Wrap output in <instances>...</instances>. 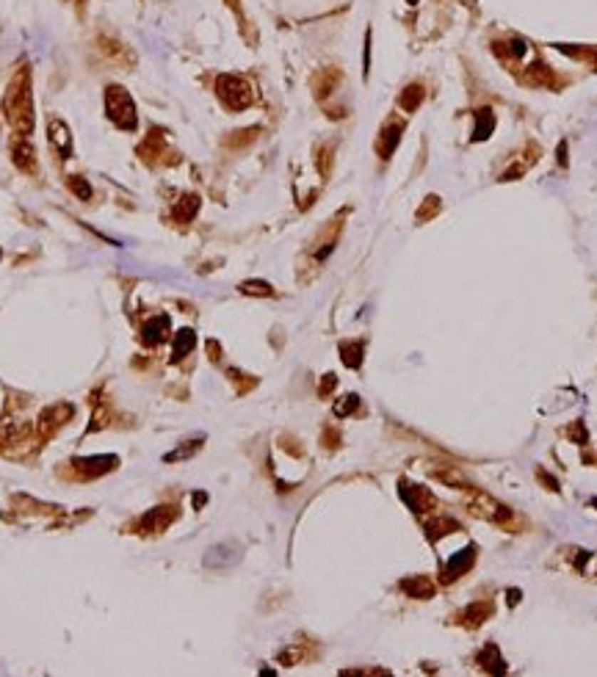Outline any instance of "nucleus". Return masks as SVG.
Returning a JSON list of instances; mask_svg holds the SVG:
<instances>
[{"label": "nucleus", "instance_id": "nucleus-7", "mask_svg": "<svg viewBox=\"0 0 597 677\" xmlns=\"http://www.w3.org/2000/svg\"><path fill=\"white\" fill-rule=\"evenodd\" d=\"M473 562H476V547H473V544L462 547L460 553H454V556L445 562V567H442V584H454L460 575H464V572L473 567Z\"/></svg>", "mask_w": 597, "mask_h": 677}, {"label": "nucleus", "instance_id": "nucleus-13", "mask_svg": "<svg viewBox=\"0 0 597 677\" xmlns=\"http://www.w3.org/2000/svg\"><path fill=\"white\" fill-rule=\"evenodd\" d=\"M523 83H529V86H534V89H556V86H559V78H556V72H553L548 64L536 61V64L526 67V72H523Z\"/></svg>", "mask_w": 597, "mask_h": 677}, {"label": "nucleus", "instance_id": "nucleus-12", "mask_svg": "<svg viewBox=\"0 0 597 677\" xmlns=\"http://www.w3.org/2000/svg\"><path fill=\"white\" fill-rule=\"evenodd\" d=\"M238 559H241V550L227 542V544H216V547L207 550L205 567H210V569H227V567L238 564Z\"/></svg>", "mask_w": 597, "mask_h": 677}, {"label": "nucleus", "instance_id": "nucleus-5", "mask_svg": "<svg viewBox=\"0 0 597 677\" xmlns=\"http://www.w3.org/2000/svg\"><path fill=\"white\" fill-rule=\"evenodd\" d=\"M119 465L116 456H86V459H75L72 467L78 478H97V475L108 473Z\"/></svg>", "mask_w": 597, "mask_h": 677}, {"label": "nucleus", "instance_id": "nucleus-9", "mask_svg": "<svg viewBox=\"0 0 597 677\" xmlns=\"http://www.w3.org/2000/svg\"><path fill=\"white\" fill-rule=\"evenodd\" d=\"M470 506H473V512H476V515H482V517L492 520V522H506V520L512 517V512L506 509L504 503H498L495 497L484 495V492H473V497H470Z\"/></svg>", "mask_w": 597, "mask_h": 677}, {"label": "nucleus", "instance_id": "nucleus-36", "mask_svg": "<svg viewBox=\"0 0 597 677\" xmlns=\"http://www.w3.org/2000/svg\"><path fill=\"white\" fill-rule=\"evenodd\" d=\"M368 69H370V31L365 33V69H363L365 75H368Z\"/></svg>", "mask_w": 597, "mask_h": 677}, {"label": "nucleus", "instance_id": "nucleus-18", "mask_svg": "<svg viewBox=\"0 0 597 677\" xmlns=\"http://www.w3.org/2000/svg\"><path fill=\"white\" fill-rule=\"evenodd\" d=\"M423 528H426L429 542H437V539H442V537H448V534H454V531H460V522H457L454 517H442V515H437V517L426 520Z\"/></svg>", "mask_w": 597, "mask_h": 677}, {"label": "nucleus", "instance_id": "nucleus-19", "mask_svg": "<svg viewBox=\"0 0 597 677\" xmlns=\"http://www.w3.org/2000/svg\"><path fill=\"white\" fill-rule=\"evenodd\" d=\"M476 663L482 666L484 672H492V675H506V661L501 658V650L495 644H487L482 653L476 655Z\"/></svg>", "mask_w": 597, "mask_h": 677}, {"label": "nucleus", "instance_id": "nucleus-6", "mask_svg": "<svg viewBox=\"0 0 597 677\" xmlns=\"http://www.w3.org/2000/svg\"><path fill=\"white\" fill-rule=\"evenodd\" d=\"M175 512H177L175 506H158V509L147 512L144 517L138 520V531L141 534H163L175 522V517H177Z\"/></svg>", "mask_w": 597, "mask_h": 677}, {"label": "nucleus", "instance_id": "nucleus-22", "mask_svg": "<svg viewBox=\"0 0 597 677\" xmlns=\"http://www.w3.org/2000/svg\"><path fill=\"white\" fill-rule=\"evenodd\" d=\"M423 97H426V89H423V83H410L407 89L398 94V105H401V111L415 113L417 108H420Z\"/></svg>", "mask_w": 597, "mask_h": 677}, {"label": "nucleus", "instance_id": "nucleus-39", "mask_svg": "<svg viewBox=\"0 0 597 677\" xmlns=\"http://www.w3.org/2000/svg\"><path fill=\"white\" fill-rule=\"evenodd\" d=\"M407 3H410V6H415V3H417V0H407Z\"/></svg>", "mask_w": 597, "mask_h": 677}, {"label": "nucleus", "instance_id": "nucleus-31", "mask_svg": "<svg viewBox=\"0 0 597 677\" xmlns=\"http://www.w3.org/2000/svg\"><path fill=\"white\" fill-rule=\"evenodd\" d=\"M67 185L72 188V194H75L78 200H83V202H86V200H92V185L83 180V177H69Z\"/></svg>", "mask_w": 597, "mask_h": 677}, {"label": "nucleus", "instance_id": "nucleus-25", "mask_svg": "<svg viewBox=\"0 0 597 677\" xmlns=\"http://www.w3.org/2000/svg\"><path fill=\"white\" fill-rule=\"evenodd\" d=\"M492 50H495V56H501V58H512V61H517V58H523L526 56V42L523 39H506V42H495L492 45Z\"/></svg>", "mask_w": 597, "mask_h": 677}, {"label": "nucleus", "instance_id": "nucleus-10", "mask_svg": "<svg viewBox=\"0 0 597 677\" xmlns=\"http://www.w3.org/2000/svg\"><path fill=\"white\" fill-rule=\"evenodd\" d=\"M398 495H401V500L412 509L415 515H423V512H429V509L435 506V497L429 495L423 487H415L410 481H401V484H398Z\"/></svg>", "mask_w": 597, "mask_h": 677}, {"label": "nucleus", "instance_id": "nucleus-8", "mask_svg": "<svg viewBox=\"0 0 597 677\" xmlns=\"http://www.w3.org/2000/svg\"><path fill=\"white\" fill-rule=\"evenodd\" d=\"M401 133H404V122H398V119L385 122V128L379 130V138H376V153H379V158L382 160L393 158L395 147L401 144Z\"/></svg>", "mask_w": 597, "mask_h": 677}, {"label": "nucleus", "instance_id": "nucleus-33", "mask_svg": "<svg viewBox=\"0 0 597 677\" xmlns=\"http://www.w3.org/2000/svg\"><path fill=\"white\" fill-rule=\"evenodd\" d=\"M335 387H338V376H335V373H326L321 379V387H318V396H329Z\"/></svg>", "mask_w": 597, "mask_h": 677}, {"label": "nucleus", "instance_id": "nucleus-17", "mask_svg": "<svg viewBox=\"0 0 597 677\" xmlns=\"http://www.w3.org/2000/svg\"><path fill=\"white\" fill-rule=\"evenodd\" d=\"M489 614H492V603L479 600V603H470L467 609H462L460 614H457V622L464 625V628H479L482 622H487Z\"/></svg>", "mask_w": 597, "mask_h": 677}, {"label": "nucleus", "instance_id": "nucleus-32", "mask_svg": "<svg viewBox=\"0 0 597 677\" xmlns=\"http://www.w3.org/2000/svg\"><path fill=\"white\" fill-rule=\"evenodd\" d=\"M357 406H360V396H354V393H351V396H343V398L335 404V415H338V418H346V415H351Z\"/></svg>", "mask_w": 597, "mask_h": 677}, {"label": "nucleus", "instance_id": "nucleus-15", "mask_svg": "<svg viewBox=\"0 0 597 677\" xmlns=\"http://www.w3.org/2000/svg\"><path fill=\"white\" fill-rule=\"evenodd\" d=\"M169 329H172V321H169V316L150 318V321L144 324V329H141V340H144L147 346H161L163 340L169 338Z\"/></svg>", "mask_w": 597, "mask_h": 677}, {"label": "nucleus", "instance_id": "nucleus-3", "mask_svg": "<svg viewBox=\"0 0 597 677\" xmlns=\"http://www.w3.org/2000/svg\"><path fill=\"white\" fill-rule=\"evenodd\" d=\"M105 113L122 130H136L138 116H136V103L122 86H108L105 89Z\"/></svg>", "mask_w": 597, "mask_h": 677}, {"label": "nucleus", "instance_id": "nucleus-23", "mask_svg": "<svg viewBox=\"0 0 597 677\" xmlns=\"http://www.w3.org/2000/svg\"><path fill=\"white\" fill-rule=\"evenodd\" d=\"M197 210H199V197L197 194H185L183 200L172 207V219L180 222V224H188L197 216Z\"/></svg>", "mask_w": 597, "mask_h": 677}, {"label": "nucleus", "instance_id": "nucleus-30", "mask_svg": "<svg viewBox=\"0 0 597 677\" xmlns=\"http://www.w3.org/2000/svg\"><path fill=\"white\" fill-rule=\"evenodd\" d=\"M440 207H442L440 197H435V194H432V197H426V202L417 207L415 219H417V222H429V219H435L437 213H440Z\"/></svg>", "mask_w": 597, "mask_h": 677}, {"label": "nucleus", "instance_id": "nucleus-16", "mask_svg": "<svg viewBox=\"0 0 597 677\" xmlns=\"http://www.w3.org/2000/svg\"><path fill=\"white\" fill-rule=\"evenodd\" d=\"M398 586H401V591H404L407 597H412V600H429V597H435V584H432V578H426V575L404 578Z\"/></svg>", "mask_w": 597, "mask_h": 677}, {"label": "nucleus", "instance_id": "nucleus-28", "mask_svg": "<svg viewBox=\"0 0 597 677\" xmlns=\"http://www.w3.org/2000/svg\"><path fill=\"white\" fill-rule=\"evenodd\" d=\"M435 473L437 481H442V484H448V487H470V481H467V475L462 473L460 467H448V470H432Z\"/></svg>", "mask_w": 597, "mask_h": 677}, {"label": "nucleus", "instance_id": "nucleus-14", "mask_svg": "<svg viewBox=\"0 0 597 677\" xmlns=\"http://www.w3.org/2000/svg\"><path fill=\"white\" fill-rule=\"evenodd\" d=\"M47 133H50V144L56 147L58 158L67 160L72 155V135H69V128L61 122V119H50L47 125Z\"/></svg>", "mask_w": 597, "mask_h": 677}, {"label": "nucleus", "instance_id": "nucleus-27", "mask_svg": "<svg viewBox=\"0 0 597 677\" xmlns=\"http://www.w3.org/2000/svg\"><path fill=\"white\" fill-rule=\"evenodd\" d=\"M202 443H205L202 437H197V440H188V443H183L177 451L166 453V456H163V462H183V459H191L194 453L202 448Z\"/></svg>", "mask_w": 597, "mask_h": 677}, {"label": "nucleus", "instance_id": "nucleus-2", "mask_svg": "<svg viewBox=\"0 0 597 677\" xmlns=\"http://www.w3.org/2000/svg\"><path fill=\"white\" fill-rule=\"evenodd\" d=\"M216 94L224 103V108H230V111H244V108L252 105L254 100L249 81L241 78V75H219L216 78Z\"/></svg>", "mask_w": 597, "mask_h": 677}, {"label": "nucleus", "instance_id": "nucleus-4", "mask_svg": "<svg viewBox=\"0 0 597 677\" xmlns=\"http://www.w3.org/2000/svg\"><path fill=\"white\" fill-rule=\"evenodd\" d=\"M72 415H75V406H69V404L47 406L45 412L39 415V420H36V434H39V440L53 437V434L61 429V426L67 423Z\"/></svg>", "mask_w": 597, "mask_h": 677}, {"label": "nucleus", "instance_id": "nucleus-35", "mask_svg": "<svg viewBox=\"0 0 597 677\" xmlns=\"http://www.w3.org/2000/svg\"><path fill=\"white\" fill-rule=\"evenodd\" d=\"M570 437H573V440H581V443H586V431H583V426H581V423L570 429Z\"/></svg>", "mask_w": 597, "mask_h": 677}, {"label": "nucleus", "instance_id": "nucleus-40", "mask_svg": "<svg viewBox=\"0 0 597 677\" xmlns=\"http://www.w3.org/2000/svg\"><path fill=\"white\" fill-rule=\"evenodd\" d=\"M592 506H597V497H595V500H592Z\"/></svg>", "mask_w": 597, "mask_h": 677}, {"label": "nucleus", "instance_id": "nucleus-20", "mask_svg": "<svg viewBox=\"0 0 597 677\" xmlns=\"http://www.w3.org/2000/svg\"><path fill=\"white\" fill-rule=\"evenodd\" d=\"M194 346H197L194 329H180V332L175 335V340H172V362L185 360V357L194 351Z\"/></svg>", "mask_w": 597, "mask_h": 677}, {"label": "nucleus", "instance_id": "nucleus-37", "mask_svg": "<svg viewBox=\"0 0 597 677\" xmlns=\"http://www.w3.org/2000/svg\"><path fill=\"white\" fill-rule=\"evenodd\" d=\"M559 166H567V141L559 144Z\"/></svg>", "mask_w": 597, "mask_h": 677}, {"label": "nucleus", "instance_id": "nucleus-1", "mask_svg": "<svg viewBox=\"0 0 597 677\" xmlns=\"http://www.w3.org/2000/svg\"><path fill=\"white\" fill-rule=\"evenodd\" d=\"M3 113L17 135L28 138L33 133V91H31V67L28 64H23L9 81V89L3 94Z\"/></svg>", "mask_w": 597, "mask_h": 677}, {"label": "nucleus", "instance_id": "nucleus-34", "mask_svg": "<svg viewBox=\"0 0 597 677\" xmlns=\"http://www.w3.org/2000/svg\"><path fill=\"white\" fill-rule=\"evenodd\" d=\"M506 603H509V606H517V603H520V589H509V591H506Z\"/></svg>", "mask_w": 597, "mask_h": 677}, {"label": "nucleus", "instance_id": "nucleus-38", "mask_svg": "<svg viewBox=\"0 0 597 677\" xmlns=\"http://www.w3.org/2000/svg\"><path fill=\"white\" fill-rule=\"evenodd\" d=\"M539 478H542V481H545V484H548L551 490H559V481H553V478H551L548 473H545V470H539Z\"/></svg>", "mask_w": 597, "mask_h": 677}, {"label": "nucleus", "instance_id": "nucleus-21", "mask_svg": "<svg viewBox=\"0 0 597 677\" xmlns=\"http://www.w3.org/2000/svg\"><path fill=\"white\" fill-rule=\"evenodd\" d=\"M363 354H365V343L363 340H343L341 343V357H343V365L357 371L363 365Z\"/></svg>", "mask_w": 597, "mask_h": 677}, {"label": "nucleus", "instance_id": "nucleus-29", "mask_svg": "<svg viewBox=\"0 0 597 677\" xmlns=\"http://www.w3.org/2000/svg\"><path fill=\"white\" fill-rule=\"evenodd\" d=\"M238 291L244 296H263V299L274 296V288H271L269 282H263V279H246V282L238 285Z\"/></svg>", "mask_w": 597, "mask_h": 677}, {"label": "nucleus", "instance_id": "nucleus-11", "mask_svg": "<svg viewBox=\"0 0 597 677\" xmlns=\"http://www.w3.org/2000/svg\"><path fill=\"white\" fill-rule=\"evenodd\" d=\"M11 160H14V166H17L20 172H25V175H33V172H36V150H33V144H31L25 135H17V138L11 141Z\"/></svg>", "mask_w": 597, "mask_h": 677}, {"label": "nucleus", "instance_id": "nucleus-26", "mask_svg": "<svg viewBox=\"0 0 597 677\" xmlns=\"http://www.w3.org/2000/svg\"><path fill=\"white\" fill-rule=\"evenodd\" d=\"M338 81H341V72H338V69H323L321 75L313 81L316 97H326V94H332V89H335Z\"/></svg>", "mask_w": 597, "mask_h": 677}, {"label": "nucleus", "instance_id": "nucleus-24", "mask_svg": "<svg viewBox=\"0 0 597 677\" xmlns=\"http://www.w3.org/2000/svg\"><path fill=\"white\" fill-rule=\"evenodd\" d=\"M495 130V111L492 108H482L476 111V128H473V141H487Z\"/></svg>", "mask_w": 597, "mask_h": 677}]
</instances>
